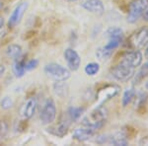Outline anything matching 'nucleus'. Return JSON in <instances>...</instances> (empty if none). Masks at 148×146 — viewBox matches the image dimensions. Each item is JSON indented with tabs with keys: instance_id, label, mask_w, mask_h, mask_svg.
<instances>
[{
	"instance_id": "6",
	"label": "nucleus",
	"mask_w": 148,
	"mask_h": 146,
	"mask_svg": "<svg viewBox=\"0 0 148 146\" xmlns=\"http://www.w3.org/2000/svg\"><path fill=\"white\" fill-rule=\"evenodd\" d=\"M107 35L109 37V42L104 45L107 49L114 51L121 45L123 40V32L119 27H112L107 31Z\"/></svg>"
},
{
	"instance_id": "26",
	"label": "nucleus",
	"mask_w": 148,
	"mask_h": 146,
	"mask_svg": "<svg viewBox=\"0 0 148 146\" xmlns=\"http://www.w3.org/2000/svg\"><path fill=\"white\" fill-rule=\"evenodd\" d=\"M8 131H9V127L6 121H0V141L3 140L6 137L7 134H8Z\"/></svg>"
},
{
	"instance_id": "23",
	"label": "nucleus",
	"mask_w": 148,
	"mask_h": 146,
	"mask_svg": "<svg viewBox=\"0 0 148 146\" xmlns=\"http://www.w3.org/2000/svg\"><path fill=\"white\" fill-rule=\"evenodd\" d=\"M135 94H136V92H135V90L133 89V88L126 89L125 92H123V99H121V104H123V107H127L128 105H130V103L134 100Z\"/></svg>"
},
{
	"instance_id": "7",
	"label": "nucleus",
	"mask_w": 148,
	"mask_h": 146,
	"mask_svg": "<svg viewBox=\"0 0 148 146\" xmlns=\"http://www.w3.org/2000/svg\"><path fill=\"white\" fill-rule=\"evenodd\" d=\"M40 121L44 124H49L53 123L56 118V103L52 99H49L45 104L40 112Z\"/></svg>"
},
{
	"instance_id": "36",
	"label": "nucleus",
	"mask_w": 148,
	"mask_h": 146,
	"mask_svg": "<svg viewBox=\"0 0 148 146\" xmlns=\"http://www.w3.org/2000/svg\"><path fill=\"white\" fill-rule=\"evenodd\" d=\"M67 1H70V2H73V1H77V0H67Z\"/></svg>"
},
{
	"instance_id": "11",
	"label": "nucleus",
	"mask_w": 148,
	"mask_h": 146,
	"mask_svg": "<svg viewBox=\"0 0 148 146\" xmlns=\"http://www.w3.org/2000/svg\"><path fill=\"white\" fill-rule=\"evenodd\" d=\"M28 9V3L27 2H21L19 5L16 7L12 12V14L9 17L8 20V25L10 28L15 27L16 25H18L21 22V19L23 18L25 11Z\"/></svg>"
},
{
	"instance_id": "2",
	"label": "nucleus",
	"mask_w": 148,
	"mask_h": 146,
	"mask_svg": "<svg viewBox=\"0 0 148 146\" xmlns=\"http://www.w3.org/2000/svg\"><path fill=\"white\" fill-rule=\"evenodd\" d=\"M135 73V68L131 67L127 64L123 63L120 61L116 65H114L111 69L112 76L116 79V80L120 81V82H127L130 79L133 78Z\"/></svg>"
},
{
	"instance_id": "4",
	"label": "nucleus",
	"mask_w": 148,
	"mask_h": 146,
	"mask_svg": "<svg viewBox=\"0 0 148 146\" xmlns=\"http://www.w3.org/2000/svg\"><path fill=\"white\" fill-rule=\"evenodd\" d=\"M45 73L54 81H66L70 78V71L57 63H49L45 66Z\"/></svg>"
},
{
	"instance_id": "30",
	"label": "nucleus",
	"mask_w": 148,
	"mask_h": 146,
	"mask_svg": "<svg viewBox=\"0 0 148 146\" xmlns=\"http://www.w3.org/2000/svg\"><path fill=\"white\" fill-rule=\"evenodd\" d=\"M5 70H6V68H5V66L3 65V64H0V78L3 76V74L5 73Z\"/></svg>"
},
{
	"instance_id": "19",
	"label": "nucleus",
	"mask_w": 148,
	"mask_h": 146,
	"mask_svg": "<svg viewBox=\"0 0 148 146\" xmlns=\"http://www.w3.org/2000/svg\"><path fill=\"white\" fill-rule=\"evenodd\" d=\"M135 110H137L138 112H140V110L144 109L147 105L148 101V94L146 92H140L138 94H135Z\"/></svg>"
},
{
	"instance_id": "35",
	"label": "nucleus",
	"mask_w": 148,
	"mask_h": 146,
	"mask_svg": "<svg viewBox=\"0 0 148 146\" xmlns=\"http://www.w3.org/2000/svg\"><path fill=\"white\" fill-rule=\"evenodd\" d=\"M145 88H146V89L148 90V81H147L146 83H145Z\"/></svg>"
},
{
	"instance_id": "22",
	"label": "nucleus",
	"mask_w": 148,
	"mask_h": 146,
	"mask_svg": "<svg viewBox=\"0 0 148 146\" xmlns=\"http://www.w3.org/2000/svg\"><path fill=\"white\" fill-rule=\"evenodd\" d=\"M84 112L85 109L82 107H71L69 108L67 112V116L71 119V121H77L81 118V116H82Z\"/></svg>"
},
{
	"instance_id": "31",
	"label": "nucleus",
	"mask_w": 148,
	"mask_h": 146,
	"mask_svg": "<svg viewBox=\"0 0 148 146\" xmlns=\"http://www.w3.org/2000/svg\"><path fill=\"white\" fill-rule=\"evenodd\" d=\"M142 18H143V20H144V21L148 22V8L144 11V13H143V15H142Z\"/></svg>"
},
{
	"instance_id": "20",
	"label": "nucleus",
	"mask_w": 148,
	"mask_h": 146,
	"mask_svg": "<svg viewBox=\"0 0 148 146\" xmlns=\"http://www.w3.org/2000/svg\"><path fill=\"white\" fill-rule=\"evenodd\" d=\"M25 60L23 59H16V61L13 64V73L17 78H21L24 76V74L26 72V67H25Z\"/></svg>"
},
{
	"instance_id": "10",
	"label": "nucleus",
	"mask_w": 148,
	"mask_h": 146,
	"mask_svg": "<svg viewBox=\"0 0 148 146\" xmlns=\"http://www.w3.org/2000/svg\"><path fill=\"white\" fill-rule=\"evenodd\" d=\"M64 58L67 62L68 68L72 71L78 70L80 64H81V58L78 52L74 51L73 49H66L63 53Z\"/></svg>"
},
{
	"instance_id": "28",
	"label": "nucleus",
	"mask_w": 148,
	"mask_h": 146,
	"mask_svg": "<svg viewBox=\"0 0 148 146\" xmlns=\"http://www.w3.org/2000/svg\"><path fill=\"white\" fill-rule=\"evenodd\" d=\"M39 65V60L38 59H31L27 62H25L26 70H33Z\"/></svg>"
},
{
	"instance_id": "18",
	"label": "nucleus",
	"mask_w": 148,
	"mask_h": 146,
	"mask_svg": "<svg viewBox=\"0 0 148 146\" xmlns=\"http://www.w3.org/2000/svg\"><path fill=\"white\" fill-rule=\"evenodd\" d=\"M53 90L56 95L60 98L66 97L68 94V86L65 81H56L53 84Z\"/></svg>"
},
{
	"instance_id": "12",
	"label": "nucleus",
	"mask_w": 148,
	"mask_h": 146,
	"mask_svg": "<svg viewBox=\"0 0 148 146\" xmlns=\"http://www.w3.org/2000/svg\"><path fill=\"white\" fill-rule=\"evenodd\" d=\"M96 132V129L82 125L81 127H77L74 129L72 137L77 141H79V142H84V141L89 140L92 136H94Z\"/></svg>"
},
{
	"instance_id": "16",
	"label": "nucleus",
	"mask_w": 148,
	"mask_h": 146,
	"mask_svg": "<svg viewBox=\"0 0 148 146\" xmlns=\"http://www.w3.org/2000/svg\"><path fill=\"white\" fill-rule=\"evenodd\" d=\"M110 144H113L116 146H125L128 144V138L127 134L123 130L119 131L114 134L109 136V142Z\"/></svg>"
},
{
	"instance_id": "33",
	"label": "nucleus",
	"mask_w": 148,
	"mask_h": 146,
	"mask_svg": "<svg viewBox=\"0 0 148 146\" xmlns=\"http://www.w3.org/2000/svg\"><path fill=\"white\" fill-rule=\"evenodd\" d=\"M145 56H146V58L148 59V45H146V51H145Z\"/></svg>"
},
{
	"instance_id": "17",
	"label": "nucleus",
	"mask_w": 148,
	"mask_h": 146,
	"mask_svg": "<svg viewBox=\"0 0 148 146\" xmlns=\"http://www.w3.org/2000/svg\"><path fill=\"white\" fill-rule=\"evenodd\" d=\"M146 77H148V61L140 66L139 70L137 71L136 74L134 73V76H133V78H134L133 79V84L134 85L140 84Z\"/></svg>"
},
{
	"instance_id": "9",
	"label": "nucleus",
	"mask_w": 148,
	"mask_h": 146,
	"mask_svg": "<svg viewBox=\"0 0 148 146\" xmlns=\"http://www.w3.org/2000/svg\"><path fill=\"white\" fill-rule=\"evenodd\" d=\"M119 90H120V88L116 85H107L98 91L96 98L98 101L100 102V104L102 105L107 101H109L110 99L114 98V96L118 95Z\"/></svg>"
},
{
	"instance_id": "3",
	"label": "nucleus",
	"mask_w": 148,
	"mask_h": 146,
	"mask_svg": "<svg viewBox=\"0 0 148 146\" xmlns=\"http://www.w3.org/2000/svg\"><path fill=\"white\" fill-rule=\"evenodd\" d=\"M148 45V27H141L135 31L127 40L131 49H141Z\"/></svg>"
},
{
	"instance_id": "15",
	"label": "nucleus",
	"mask_w": 148,
	"mask_h": 146,
	"mask_svg": "<svg viewBox=\"0 0 148 146\" xmlns=\"http://www.w3.org/2000/svg\"><path fill=\"white\" fill-rule=\"evenodd\" d=\"M38 106V102L37 99L35 97H31L30 99L27 100L26 104L23 107V117L26 119H30L31 118H33V116L35 114L36 110H37Z\"/></svg>"
},
{
	"instance_id": "5",
	"label": "nucleus",
	"mask_w": 148,
	"mask_h": 146,
	"mask_svg": "<svg viewBox=\"0 0 148 146\" xmlns=\"http://www.w3.org/2000/svg\"><path fill=\"white\" fill-rule=\"evenodd\" d=\"M148 8V0H133L128 8L126 21L130 24H134L142 17L144 11Z\"/></svg>"
},
{
	"instance_id": "8",
	"label": "nucleus",
	"mask_w": 148,
	"mask_h": 146,
	"mask_svg": "<svg viewBox=\"0 0 148 146\" xmlns=\"http://www.w3.org/2000/svg\"><path fill=\"white\" fill-rule=\"evenodd\" d=\"M142 59H143V56L139 49H131V51H125L121 56V61L131 66V67L136 68L138 66L141 65Z\"/></svg>"
},
{
	"instance_id": "24",
	"label": "nucleus",
	"mask_w": 148,
	"mask_h": 146,
	"mask_svg": "<svg viewBox=\"0 0 148 146\" xmlns=\"http://www.w3.org/2000/svg\"><path fill=\"white\" fill-rule=\"evenodd\" d=\"M85 73L88 76H94L100 71V65L97 62H90V63L86 64L85 68H84Z\"/></svg>"
},
{
	"instance_id": "13",
	"label": "nucleus",
	"mask_w": 148,
	"mask_h": 146,
	"mask_svg": "<svg viewBox=\"0 0 148 146\" xmlns=\"http://www.w3.org/2000/svg\"><path fill=\"white\" fill-rule=\"evenodd\" d=\"M81 6L85 10L96 15H103L105 12V6L102 0H83L81 2Z\"/></svg>"
},
{
	"instance_id": "27",
	"label": "nucleus",
	"mask_w": 148,
	"mask_h": 146,
	"mask_svg": "<svg viewBox=\"0 0 148 146\" xmlns=\"http://www.w3.org/2000/svg\"><path fill=\"white\" fill-rule=\"evenodd\" d=\"M13 105H14V102H13V100H12V98H10V97L3 98L1 103H0V106H1V108L3 110L11 109V108L13 107Z\"/></svg>"
},
{
	"instance_id": "21",
	"label": "nucleus",
	"mask_w": 148,
	"mask_h": 146,
	"mask_svg": "<svg viewBox=\"0 0 148 146\" xmlns=\"http://www.w3.org/2000/svg\"><path fill=\"white\" fill-rule=\"evenodd\" d=\"M22 47L18 45H10L6 49V54L10 58L13 59H18L20 58L21 56H22Z\"/></svg>"
},
{
	"instance_id": "29",
	"label": "nucleus",
	"mask_w": 148,
	"mask_h": 146,
	"mask_svg": "<svg viewBox=\"0 0 148 146\" xmlns=\"http://www.w3.org/2000/svg\"><path fill=\"white\" fill-rule=\"evenodd\" d=\"M139 145H146V146H148V135L144 136V137H142L141 139L139 140Z\"/></svg>"
},
{
	"instance_id": "14",
	"label": "nucleus",
	"mask_w": 148,
	"mask_h": 146,
	"mask_svg": "<svg viewBox=\"0 0 148 146\" xmlns=\"http://www.w3.org/2000/svg\"><path fill=\"white\" fill-rule=\"evenodd\" d=\"M70 123H71V119H69V117L67 116V118H65L64 119H61L56 125H54L49 128V131H51L52 134L58 136V137H62V136H64L68 132Z\"/></svg>"
},
{
	"instance_id": "25",
	"label": "nucleus",
	"mask_w": 148,
	"mask_h": 146,
	"mask_svg": "<svg viewBox=\"0 0 148 146\" xmlns=\"http://www.w3.org/2000/svg\"><path fill=\"white\" fill-rule=\"evenodd\" d=\"M113 51H110V49H107L106 47H102L97 51L96 56L101 60H107V59H109L110 57L113 56Z\"/></svg>"
},
{
	"instance_id": "1",
	"label": "nucleus",
	"mask_w": 148,
	"mask_h": 146,
	"mask_svg": "<svg viewBox=\"0 0 148 146\" xmlns=\"http://www.w3.org/2000/svg\"><path fill=\"white\" fill-rule=\"evenodd\" d=\"M107 118H108V111L106 108L100 105L99 107L93 110L88 116H86L82 119L81 124L98 130L104 126V124L106 123Z\"/></svg>"
},
{
	"instance_id": "34",
	"label": "nucleus",
	"mask_w": 148,
	"mask_h": 146,
	"mask_svg": "<svg viewBox=\"0 0 148 146\" xmlns=\"http://www.w3.org/2000/svg\"><path fill=\"white\" fill-rule=\"evenodd\" d=\"M3 5H4L3 1H2V0H0V9H2V8H3Z\"/></svg>"
},
{
	"instance_id": "32",
	"label": "nucleus",
	"mask_w": 148,
	"mask_h": 146,
	"mask_svg": "<svg viewBox=\"0 0 148 146\" xmlns=\"http://www.w3.org/2000/svg\"><path fill=\"white\" fill-rule=\"evenodd\" d=\"M3 26H4V19L2 18L1 16H0V29L3 27Z\"/></svg>"
}]
</instances>
